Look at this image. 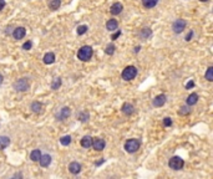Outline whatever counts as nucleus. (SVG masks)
Segmentation results:
<instances>
[{"label":"nucleus","instance_id":"f257e3e1","mask_svg":"<svg viewBox=\"0 0 213 179\" xmlns=\"http://www.w3.org/2000/svg\"><path fill=\"white\" fill-rule=\"evenodd\" d=\"M92 53H93L92 47L89 46V45H85L77 51V57H79V60H81V61H89L92 57Z\"/></svg>","mask_w":213,"mask_h":179},{"label":"nucleus","instance_id":"f03ea898","mask_svg":"<svg viewBox=\"0 0 213 179\" xmlns=\"http://www.w3.org/2000/svg\"><path fill=\"white\" fill-rule=\"evenodd\" d=\"M121 76H122V80H125V81H131V80H133L135 77L137 76V68L135 67V66H127V67H125V70L122 71Z\"/></svg>","mask_w":213,"mask_h":179},{"label":"nucleus","instance_id":"7ed1b4c3","mask_svg":"<svg viewBox=\"0 0 213 179\" xmlns=\"http://www.w3.org/2000/svg\"><path fill=\"white\" fill-rule=\"evenodd\" d=\"M140 141L139 139H133V138H131V139H127L126 141V143H125V149H126V152H128V153H135V152H137L139 149H140Z\"/></svg>","mask_w":213,"mask_h":179},{"label":"nucleus","instance_id":"20e7f679","mask_svg":"<svg viewBox=\"0 0 213 179\" xmlns=\"http://www.w3.org/2000/svg\"><path fill=\"white\" fill-rule=\"evenodd\" d=\"M14 88L19 92H25L30 88V82H29L28 79H19L14 83Z\"/></svg>","mask_w":213,"mask_h":179},{"label":"nucleus","instance_id":"39448f33","mask_svg":"<svg viewBox=\"0 0 213 179\" xmlns=\"http://www.w3.org/2000/svg\"><path fill=\"white\" fill-rule=\"evenodd\" d=\"M168 166L173 170H181L184 166V162H183V159L180 158V157H172L169 159V162H168Z\"/></svg>","mask_w":213,"mask_h":179},{"label":"nucleus","instance_id":"423d86ee","mask_svg":"<svg viewBox=\"0 0 213 179\" xmlns=\"http://www.w3.org/2000/svg\"><path fill=\"white\" fill-rule=\"evenodd\" d=\"M184 27H186V21L183 19L176 20L175 23H173V25H172V30L175 31L176 34H181L184 30Z\"/></svg>","mask_w":213,"mask_h":179},{"label":"nucleus","instance_id":"0eeeda50","mask_svg":"<svg viewBox=\"0 0 213 179\" xmlns=\"http://www.w3.org/2000/svg\"><path fill=\"white\" fill-rule=\"evenodd\" d=\"M105 146H106V142H105L102 138H95V139H92L91 147H93L95 151L100 152V151H102V149L105 148Z\"/></svg>","mask_w":213,"mask_h":179},{"label":"nucleus","instance_id":"6e6552de","mask_svg":"<svg viewBox=\"0 0 213 179\" xmlns=\"http://www.w3.org/2000/svg\"><path fill=\"white\" fill-rule=\"evenodd\" d=\"M25 34H26V29H25V27H21V26H19V27H16V29L13 31V36H14L15 40H21V39H24Z\"/></svg>","mask_w":213,"mask_h":179},{"label":"nucleus","instance_id":"1a4fd4ad","mask_svg":"<svg viewBox=\"0 0 213 179\" xmlns=\"http://www.w3.org/2000/svg\"><path fill=\"white\" fill-rule=\"evenodd\" d=\"M39 163H40V166H41L43 168L49 167L50 163H51V155H50V154H44V155L41 154L40 159H39Z\"/></svg>","mask_w":213,"mask_h":179},{"label":"nucleus","instance_id":"9d476101","mask_svg":"<svg viewBox=\"0 0 213 179\" xmlns=\"http://www.w3.org/2000/svg\"><path fill=\"white\" fill-rule=\"evenodd\" d=\"M165 103H166V96H165V95H158V96H156V97L153 98V102H152V104H153L154 107H162Z\"/></svg>","mask_w":213,"mask_h":179},{"label":"nucleus","instance_id":"9b49d317","mask_svg":"<svg viewBox=\"0 0 213 179\" xmlns=\"http://www.w3.org/2000/svg\"><path fill=\"white\" fill-rule=\"evenodd\" d=\"M69 170L72 174H79L81 172V164L77 163V162H71L69 164Z\"/></svg>","mask_w":213,"mask_h":179},{"label":"nucleus","instance_id":"f8f14e48","mask_svg":"<svg viewBox=\"0 0 213 179\" xmlns=\"http://www.w3.org/2000/svg\"><path fill=\"white\" fill-rule=\"evenodd\" d=\"M70 115H71V110L69 108V107H64V108H61L60 113L57 115V118H59L60 121H64V119L69 118V117H70Z\"/></svg>","mask_w":213,"mask_h":179},{"label":"nucleus","instance_id":"ddd939ff","mask_svg":"<svg viewBox=\"0 0 213 179\" xmlns=\"http://www.w3.org/2000/svg\"><path fill=\"white\" fill-rule=\"evenodd\" d=\"M122 10H124V6H122L121 3H115V4L110 8V13H111L112 15H119V14H121Z\"/></svg>","mask_w":213,"mask_h":179},{"label":"nucleus","instance_id":"4468645a","mask_svg":"<svg viewBox=\"0 0 213 179\" xmlns=\"http://www.w3.org/2000/svg\"><path fill=\"white\" fill-rule=\"evenodd\" d=\"M122 112L126 115V116H131L133 112H135V108H133V106L131 103H124L122 106Z\"/></svg>","mask_w":213,"mask_h":179},{"label":"nucleus","instance_id":"2eb2a0df","mask_svg":"<svg viewBox=\"0 0 213 179\" xmlns=\"http://www.w3.org/2000/svg\"><path fill=\"white\" fill-rule=\"evenodd\" d=\"M117 27H119V23H117V20H115V19H111V20H108L106 23V29L110 30V31L117 30Z\"/></svg>","mask_w":213,"mask_h":179},{"label":"nucleus","instance_id":"dca6fc26","mask_svg":"<svg viewBox=\"0 0 213 179\" xmlns=\"http://www.w3.org/2000/svg\"><path fill=\"white\" fill-rule=\"evenodd\" d=\"M91 143H92V138L90 136H85L81 138V142H80V144L84 147V148H90L91 147Z\"/></svg>","mask_w":213,"mask_h":179},{"label":"nucleus","instance_id":"f3484780","mask_svg":"<svg viewBox=\"0 0 213 179\" xmlns=\"http://www.w3.org/2000/svg\"><path fill=\"white\" fill-rule=\"evenodd\" d=\"M10 144V138L6 136H0V149H5Z\"/></svg>","mask_w":213,"mask_h":179},{"label":"nucleus","instance_id":"a211bd4d","mask_svg":"<svg viewBox=\"0 0 213 179\" xmlns=\"http://www.w3.org/2000/svg\"><path fill=\"white\" fill-rule=\"evenodd\" d=\"M30 108H31V111H32V112L39 113V112H40V111L43 110V103H41V102H37V101H35V102H32V103H31Z\"/></svg>","mask_w":213,"mask_h":179},{"label":"nucleus","instance_id":"6ab92c4d","mask_svg":"<svg viewBox=\"0 0 213 179\" xmlns=\"http://www.w3.org/2000/svg\"><path fill=\"white\" fill-rule=\"evenodd\" d=\"M198 102V95L197 93H191L188 97H187V104L188 106H193Z\"/></svg>","mask_w":213,"mask_h":179},{"label":"nucleus","instance_id":"aec40b11","mask_svg":"<svg viewBox=\"0 0 213 179\" xmlns=\"http://www.w3.org/2000/svg\"><path fill=\"white\" fill-rule=\"evenodd\" d=\"M44 64H46V65H51V64H54V61H55V55L52 52H48L46 55L44 56Z\"/></svg>","mask_w":213,"mask_h":179},{"label":"nucleus","instance_id":"412c9836","mask_svg":"<svg viewBox=\"0 0 213 179\" xmlns=\"http://www.w3.org/2000/svg\"><path fill=\"white\" fill-rule=\"evenodd\" d=\"M158 3V0H142V5L147 9H151L153 6H156Z\"/></svg>","mask_w":213,"mask_h":179},{"label":"nucleus","instance_id":"4be33fe9","mask_svg":"<svg viewBox=\"0 0 213 179\" xmlns=\"http://www.w3.org/2000/svg\"><path fill=\"white\" fill-rule=\"evenodd\" d=\"M41 157V152L39 151V149H35L30 153V159L32 160V162H39V159H40Z\"/></svg>","mask_w":213,"mask_h":179},{"label":"nucleus","instance_id":"5701e85b","mask_svg":"<svg viewBox=\"0 0 213 179\" xmlns=\"http://www.w3.org/2000/svg\"><path fill=\"white\" fill-rule=\"evenodd\" d=\"M151 35H152V30H151L150 27H145V29H142L141 32H140V36L143 38V39L151 38Z\"/></svg>","mask_w":213,"mask_h":179},{"label":"nucleus","instance_id":"b1692460","mask_svg":"<svg viewBox=\"0 0 213 179\" xmlns=\"http://www.w3.org/2000/svg\"><path fill=\"white\" fill-rule=\"evenodd\" d=\"M61 5V0H50V3H49V8L51 10H57L60 8Z\"/></svg>","mask_w":213,"mask_h":179},{"label":"nucleus","instance_id":"393cba45","mask_svg":"<svg viewBox=\"0 0 213 179\" xmlns=\"http://www.w3.org/2000/svg\"><path fill=\"white\" fill-rule=\"evenodd\" d=\"M60 86H61V79H60V77L55 79V80L52 81V83H51V88H52V90H59Z\"/></svg>","mask_w":213,"mask_h":179},{"label":"nucleus","instance_id":"a878e982","mask_svg":"<svg viewBox=\"0 0 213 179\" xmlns=\"http://www.w3.org/2000/svg\"><path fill=\"white\" fill-rule=\"evenodd\" d=\"M60 143H61L63 146H69L70 143H71V137H70V136H64V137H61Z\"/></svg>","mask_w":213,"mask_h":179},{"label":"nucleus","instance_id":"bb28decb","mask_svg":"<svg viewBox=\"0 0 213 179\" xmlns=\"http://www.w3.org/2000/svg\"><path fill=\"white\" fill-rule=\"evenodd\" d=\"M105 52L107 53V55H112V53L115 52V45H113V42H111V44H108V45L106 46Z\"/></svg>","mask_w":213,"mask_h":179},{"label":"nucleus","instance_id":"cd10ccee","mask_svg":"<svg viewBox=\"0 0 213 179\" xmlns=\"http://www.w3.org/2000/svg\"><path fill=\"white\" fill-rule=\"evenodd\" d=\"M89 117H90V115H89V112H87V111L81 112V113L79 115V119H80V121H82V122H87V121H89Z\"/></svg>","mask_w":213,"mask_h":179},{"label":"nucleus","instance_id":"c85d7f7f","mask_svg":"<svg viewBox=\"0 0 213 179\" xmlns=\"http://www.w3.org/2000/svg\"><path fill=\"white\" fill-rule=\"evenodd\" d=\"M206 79L208 81H213V67H208L206 72Z\"/></svg>","mask_w":213,"mask_h":179},{"label":"nucleus","instance_id":"c756f323","mask_svg":"<svg viewBox=\"0 0 213 179\" xmlns=\"http://www.w3.org/2000/svg\"><path fill=\"white\" fill-rule=\"evenodd\" d=\"M86 31H87V26L86 25H81V26L77 27V35H84Z\"/></svg>","mask_w":213,"mask_h":179},{"label":"nucleus","instance_id":"7c9ffc66","mask_svg":"<svg viewBox=\"0 0 213 179\" xmlns=\"http://www.w3.org/2000/svg\"><path fill=\"white\" fill-rule=\"evenodd\" d=\"M191 111H189V108H188V107H186V106H183V107H181V108H180V115H188Z\"/></svg>","mask_w":213,"mask_h":179},{"label":"nucleus","instance_id":"2f4dec72","mask_svg":"<svg viewBox=\"0 0 213 179\" xmlns=\"http://www.w3.org/2000/svg\"><path fill=\"white\" fill-rule=\"evenodd\" d=\"M171 124H172V119H171L169 117H166V118L163 119V126H165V127H169Z\"/></svg>","mask_w":213,"mask_h":179},{"label":"nucleus","instance_id":"473e14b6","mask_svg":"<svg viewBox=\"0 0 213 179\" xmlns=\"http://www.w3.org/2000/svg\"><path fill=\"white\" fill-rule=\"evenodd\" d=\"M32 47V42L31 41H26L24 45H23V50H30Z\"/></svg>","mask_w":213,"mask_h":179},{"label":"nucleus","instance_id":"72a5a7b5","mask_svg":"<svg viewBox=\"0 0 213 179\" xmlns=\"http://www.w3.org/2000/svg\"><path fill=\"white\" fill-rule=\"evenodd\" d=\"M120 35H121V31L117 30V31H116V34H113L112 36H111V40H116V39H117V38L120 36Z\"/></svg>","mask_w":213,"mask_h":179},{"label":"nucleus","instance_id":"f704fd0d","mask_svg":"<svg viewBox=\"0 0 213 179\" xmlns=\"http://www.w3.org/2000/svg\"><path fill=\"white\" fill-rule=\"evenodd\" d=\"M193 86H195V81L192 80V81H189V82L186 85V88H187V90H189V88H192Z\"/></svg>","mask_w":213,"mask_h":179},{"label":"nucleus","instance_id":"c9c22d12","mask_svg":"<svg viewBox=\"0 0 213 179\" xmlns=\"http://www.w3.org/2000/svg\"><path fill=\"white\" fill-rule=\"evenodd\" d=\"M192 36H193V31H191V32H189V34L187 35V38H186V41H189Z\"/></svg>","mask_w":213,"mask_h":179},{"label":"nucleus","instance_id":"e433bc0d","mask_svg":"<svg viewBox=\"0 0 213 179\" xmlns=\"http://www.w3.org/2000/svg\"><path fill=\"white\" fill-rule=\"evenodd\" d=\"M4 6H5V2L4 0H0V10H3Z\"/></svg>","mask_w":213,"mask_h":179},{"label":"nucleus","instance_id":"4c0bfd02","mask_svg":"<svg viewBox=\"0 0 213 179\" xmlns=\"http://www.w3.org/2000/svg\"><path fill=\"white\" fill-rule=\"evenodd\" d=\"M3 80H4V79H3V75H2V74H0V85H2V83H3Z\"/></svg>","mask_w":213,"mask_h":179},{"label":"nucleus","instance_id":"58836bf2","mask_svg":"<svg viewBox=\"0 0 213 179\" xmlns=\"http://www.w3.org/2000/svg\"><path fill=\"white\" fill-rule=\"evenodd\" d=\"M201 2H208V0H201Z\"/></svg>","mask_w":213,"mask_h":179}]
</instances>
